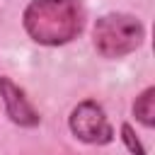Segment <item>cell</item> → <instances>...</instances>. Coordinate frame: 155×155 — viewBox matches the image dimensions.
<instances>
[{
	"label": "cell",
	"instance_id": "obj_1",
	"mask_svg": "<svg viewBox=\"0 0 155 155\" xmlns=\"http://www.w3.org/2000/svg\"><path fill=\"white\" fill-rule=\"evenodd\" d=\"M22 27L39 46H63L80 36L85 10L80 0H31L22 12Z\"/></svg>",
	"mask_w": 155,
	"mask_h": 155
},
{
	"label": "cell",
	"instance_id": "obj_2",
	"mask_svg": "<svg viewBox=\"0 0 155 155\" xmlns=\"http://www.w3.org/2000/svg\"><path fill=\"white\" fill-rule=\"evenodd\" d=\"M145 41V27L126 12L102 15L92 27V44L102 58H124Z\"/></svg>",
	"mask_w": 155,
	"mask_h": 155
},
{
	"label": "cell",
	"instance_id": "obj_3",
	"mask_svg": "<svg viewBox=\"0 0 155 155\" xmlns=\"http://www.w3.org/2000/svg\"><path fill=\"white\" fill-rule=\"evenodd\" d=\"M68 128L78 140L90 145H107L114 140V128L107 119L104 107L97 99L78 102L68 116Z\"/></svg>",
	"mask_w": 155,
	"mask_h": 155
},
{
	"label": "cell",
	"instance_id": "obj_4",
	"mask_svg": "<svg viewBox=\"0 0 155 155\" xmlns=\"http://www.w3.org/2000/svg\"><path fill=\"white\" fill-rule=\"evenodd\" d=\"M0 97H2V104H5V114L10 116L12 124L22 126V128H34L39 126L41 116L39 111L34 109V104L27 99L24 90L19 85L12 82V78L2 75L0 78Z\"/></svg>",
	"mask_w": 155,
	"mask_h": 155
},
{
	"label": "cell",
	"instance_id": "obj_5",
	"mask_svg": "<svg viewBox=\"0 0 155 155\" xmlns=\"http://www.w3.org/2000/svg\"><path fill=\"white\" fill-rule=\"evenodd\" d=\"M133 116L145 126V128H153L155 126V87H145L136 102H133Z\"/></svg>",
	"mask_w": 155,
	"mask_h": 155
},
{
	"label": "cell",
	"instance_id": "obj_6",
	"mask_svg": "<svg viewBox=\"0 0 155 155\" xmlns=\"http://www.w3.org/2000/svg\"><path fill=\"white\" fill-rule=\"evenodd\" d=\"M121 140H124V145H126V150L131 155H145V148H143V143L136 136L131 124H121Z\"/></svg>",
	"mask_w": 155,
	"mask_h": 155
}]
</instances>
